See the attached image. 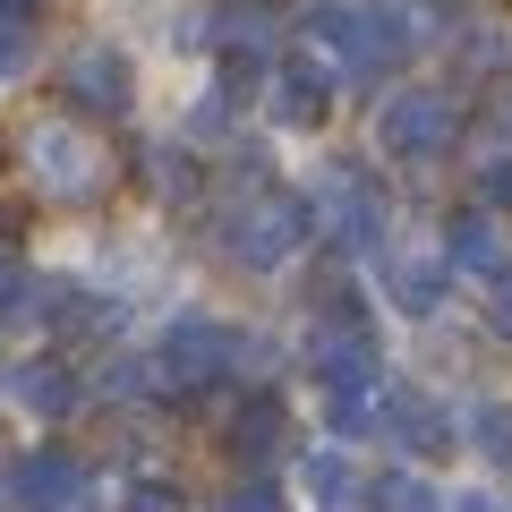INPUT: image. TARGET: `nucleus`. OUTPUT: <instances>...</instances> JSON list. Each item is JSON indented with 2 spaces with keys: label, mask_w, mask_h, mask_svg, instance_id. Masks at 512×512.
I'll return each instance as SVG.
<instances>
[{
  "label": "nucleus",
  "mask_w": 512,
  "mask_h": 512,
  "mask_svg": "<svg viewBox=\"0 0 512 512\" xmlns=\"http://www.w3.org/2000/svg\"><path fill=\"white\" fill-rule=\"evenodd\" d=\"M120 512H188V495L171 478H137V487H120Z\"/></svg>",
  "instance_id": "obj_21"
},
{
  "label": "nucleus",
  "mask_w": 512,
  "mask_h": 512,
  "mask_svg": "<svg viewBox=\"0 0 512 512\" xmlns=\"http://www.w3.org/2000/svg\"><path fill=\"white\" fill-rule=\"evenodd\" d=\"M453 512H504V504H495V495H478V487H470V495H453Z\"/></svg>",
  "instance_id": "obj_24"
},
{
  "label": "nucleus",
  "mask_w": 512,
  "mask_h": 512,
  "mask_svg": "<svg viewBox=\"0 0 512 512\" xmlns=\"http://www.w3.org/2000/svg\"><path fill=\"white\" fill-rule=\"evenodd\" d=\"M453 69L504 77V69H512V43H504V35H470V43H453Z\"/></svg>",
  "instance_id": "obj_19"
},
{
  "label": "nucleus",
  "mask_w": 512,
  "mask_h": 512,
  "mask_svg": "<svg viewBox=\"0 0 512 512\" xmlns=\"http://www.w3.org/2000/svg\"><path fill=\"white\" fill-rule=\"evenodd\" d=\"M316 205H325V231L342 239V248H384V197L376 180H367L359 163H325V180H316Z\"/></svg>",
  "instance_id": "obj_7"
},
{
  "label": "nucleus",
  "mask_w": 512,
  "mask_h": 512,
  "mask_svg": "<svg viewBox=\"0 0 512 512\" xmlns=\"http://www.w3.org/2000/svg\"><path fill=\"white\" fill-rule=\"evenodd\" d=\"M231 453L239 461H274L282 453V393H248L231 410Z\"/></svg>",
  "instance_id": "obj_14"
},
{
  "label": "nucleus",
  "mask_w": 512,
  "mask_h": 512,
  "mask_svg": "<svg viewBox=\"0 0 512 512\" xmlns=\"http://www.w3.org/2000/svg\"><path fill=\"white\" fill-rule=\"evenodd\" d=\"M26 163H35L43 197L52 205H103L111 180H120V163H111V146H94L86 128H26Z\"/></svg>",
  "instance_id": "obj_3"
},
{
  "label": "nucleus",
  "mask_w": 512,
  "mask_h": 512,
  "mask_svg": "<svg viewBox=\"0 0 512 512\" xmlns=\"http://www.w3.org/2000/svg\"><path fill=\"white\" fill-rule=\"evenodd\" d=\"M9 504H18V495H9V478H0V512H9Z\"/></svg>",
  "instance_id": "obj_25"
},
{
  "label": "nucleus",
  "mask_w": 512,
  "mask_h": 512,
  "mask_svg": "<svg viewBox=\"0 0 512 512\" xmlns=\"http://www.w3.org/2000/svg\"><path fill=\"white\" fill-rule=\"evenodd\" d=\"M478 205H487L495 222H512V154H495V163H478Z\"/></svg>",
  "instance_id": "obj_20"
},
{
  "label": "nucleus",
  "mask_w": 512,
  "mask_h": 512,
  "mask_svg": "<svg viewBox=\"0 0 512 512\" xmlns=\"http://www.w3.org/2000/svg\"><path fill=\"white\" fill-rule=\"evenodd\" d=\"M9 393H18V402L35 410V419H69V410H77V393H86V384H77V376H69V367H60V359H26L18 376H9Z\"/></svg>",
  "instance_id": "obj_13"
},
{
  "label": "nucleus",
  "mask_w": 512,
  "mask_h": 512,
  "mask_svg": "<svg viewBox=\"0 0 512 512\" xmlns=\"http://www.w3.org/2000/svg\"><path fill=\"white\" fill-rule=\"evenodd\" d=\"M444 274H453L444 256H393V265H384V299L402 316H436L444 308Z\"/></svg>",
  "instance_id": "obj_12"
},
{
  "label": "nucleus",
  "mask_w": 512,
  "mask_h": 512,
  "mask_svg": "<svg viewBox=\"0 0 512 512\" xmlns=\"http://www.w3.org/2000/svg\"><path fill=\"white\" fill-rule=\"evenodd\" d=\"M265 94H274V120H282V128H325V120H333V94H342V86H333L325 60H282Z\"/></svg>",
  "instance_id": "obj_10"
},
{
  "label": "nucleus",
  "mask_w": 512,
  "mask_h": 512,
  "mask_svg": "<svg viewBox=\"0 0 512 512\" xmlns=\"http://www.w3.org/2000/svg\"><path fill=\"white\" fill-rule=\"evenodd\" d=\"M60 103L86 111V120H128V111H137V69H128V52H111V43L69 52V69H60Z\"/></svg>",
  "instance_id": "obj_6"
},
{
  "label": "nucleus",
  "mask_w": 512,
  "mask_h": 512,
  "mask_svg": "<svg viewBox=\"0 0 512 512\" xmlns=\"http://www.w3.org/2000/svg\"><path fill=\"white\" fill-rule=\"evenodd\" d=\"M9 495H18L26 512H77L86 504V461L60 453V444H35V453L9 470Z\"/></svg>",
  "instance_id": "obj_9"
},
{
  "label": "nucleus",
  "mask_w": 512,
  "mask_h": 512,
  "mask_svg": "<svg viewBox=\"0 0 512 512\" xmlns=\"http://www.w3.org/2000/svg\"><path fill=\"white\" fill-rule=\"evenodd\" d=\"M35 26H43V0H0V77L35 69Z\"/></svg>",
  "instance_id": "obj_15"
},
{
  "label": "nucleus",
  "mask_w": 512,
  "mask_h": 512,
  "mask_svg": "<svg viewBox=\"0 0 512 512\" xmlns=\"http://www.w3.org/2000/svg\"><path fill=\"white\" fill-rule=\"evenodd\" d=\"M487 325H495V333L512 342V265H504V274L487 282Z\"/></svg>",
  "instance_id": "obj_23"
},
{
  "label": "nucleus",
  "mask_w": 512,
  "mask_h": 512,
  "mask_svg": "<svg viewBox=\"0 0 512 512\" xmlns=\"http://www.w3.org/2000/svg\"><path fill=\"white\" fill-rule=\"evenodd\" d=\"M222 512H282V487L274 478H239V487L222 495Z\"/></svg>",
  "instance_id": "obj_22"
},
{
  "label": "nucleus",
  "mask_w": 512,
  "mask_h": 512,
  "mask_svg": "<svg viewBox=\"0 0 512 512\" xmlns=\"http://www.w3.org/2000/svg\"><path fill=\"white\" fill-rule=\"evenodd\" d=\"M146 359H154V384L163 393H214L222 376L248 367V333L222 325V316H171Z\"/></svg>",
  "instance_id": "obj_1"
},
{
  "label": "nucleus",
  "mask_w": 512,
  "mask_h": 512,
  "mask_svg": "<svg viewBox=\"0 0 512 512\" xmlns=\"http://www.w3.org/2000/svg\"><path fill=\"white\" fill-rule=\"evenodd\" d=\"M299 478H308V495H316V504H325V512L359 495V470H350V453H342V444H316V453L299 461Z\"/></svg>",
  "instance_id": "obj_16"
},
{
  "label": "nucleus",
  "mask_w": 512,
  "mask_h": 512,
  "mask_svg": "<svg viewBox=\"0 0 512 512\" xmlns=\"http://www.w3.org/2000/svg\"><path fill=\"white\" fill-rule=\"evenodd\" d=\"M376 427L402 444L410 461H444L461 444V427L444 419V402H436V393H419V384H384V393H376Z\"/></svg>",
  "instance_id": "obj_8"
},
{
  "label": "nucleus",
  "mask_w": 512,
  "mask_h": 512,
  "mask_svg": "<svg viewBox=\"0 0 512 512\" xmlns=\"http://www.w3.org/2000/svg\"><path fill=\"white\" fill-rule=\"evenodd\" d=\"M444 265H461V274H478V282H495V274L512 265V256H504V231H495L487 205H470V214L444 222Z\"/></svg>",
  "instance_id": "obj_11"
},
{
  "label": "nucleus",
  "mask_w": 512,
  "mask_h": 512,
  "mask_svg": "<svg viewBox=\"0 0 512 512\" xmlns=\"http://www.w3.org/2000/svg\"><path fill=\"white\" fill-rule=\"evenodd\" d=\"M367 504H376V512H444V495L427 487L419 470H384V478H376V495H367Z\"/></svg>",
  "instance_id": "obj_18"
},
{
  "label": "nucleus",
  "mask_w": 512,
  "mask_h": 512,
  "mask_svg": "<svg viewBox=\"0 0 512 512\" xmlns=\"http://www.w3.org/2000/svg\"><path fill=\"white\" fill-rule=\"evenodd\" d=\"M308 239H316V214H308V197H291V188L248 197V205L222 214V256H231L239 274H274V265H291Z\"/></svg>",
  "instance_id": "obj_2"
},
{
  "label": "nucleus",
  "mask_w": 512,
  "mask_h": 512,
  "mask_svg": "<svg viewBox=\"0 0 512 512\" xmlns=\"http://www.w3.org/2000/svg\"><path fill=\"white\" fill-rule=\"evenodd\" d=\"M461 436L478 444V461H495V470H512V402H478L470 419H461Z\"/></svg>",
  "instance_id": "obj_17"
},
{
  "label": "nucleus",
  "mask_w": 512,
  "mask_h": 512,
  "mask_svg": "<svg viewBox=\"0 0 512 512\" xmlns=\"http://www.w3.org/2000/svg\"><path fill=\"white\" fill-rule=\"evenodd\" d=\"M376 146L393 154V163H436V154H453V146H461V111H453V94H436V86H402L393 103L376 111Z\"/></svg>",
  "instance_id": "obj_4"
},
{
  "label": "nucleus",
  "mask_w": 512,
  "mask_h": 512,
  "mask_svg": "<svg viewBox=\"0 0 512 512\" xmlns=\"http://www.w3.org/2000/svg\"><path fill=\"white\" fill-rule=\"evenodd\" d=\"M410 52H419V0H367V9H350V52L333 69L376 86V77L410 69Z\"/></svg>",
  "instance_id": "obj_5"
}]
</instances>
